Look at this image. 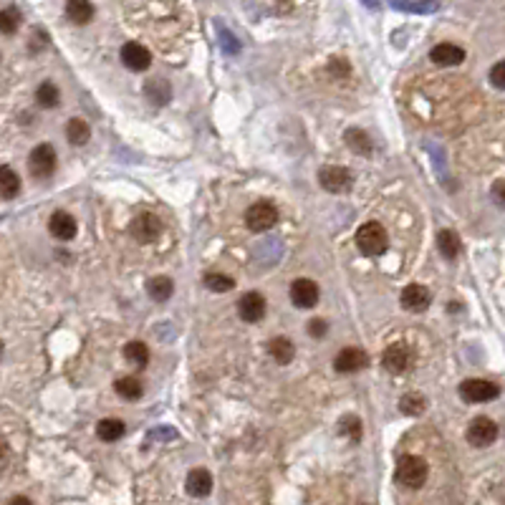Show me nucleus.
Masks as SVG:
<instances>
[{"label":"nucleus","instance_id":"nucleus-1","mask_svg":"<svg viewBox=\"0 0 505 505\" xmlns=\"http://www.w3.org/2000/svg\"><path fill=\"white\" fill-rule=\"evenodd\" d=\"M427 475H430V467H427V462L419 458V455H405V458H399L397 472H394L399 485L409 488V490H419V488L427 483Z\"/></svg>","mask_w":505,"mask_h":505},{"label":"nucleus","instance_id":"nucleus-2","mask_svg":"<svg viewBox=\"0 0 505 505\" xmlns=\"http://www.w3.org/2000/svg\"><path fill=\"white\" fill-rule=\"evenodd\" d=\"M386 246H389L386 230L377 220H369V223H364V225L356 230V248H359L364 255H369V258L382 255V252L386 250Z\"/></svg>","mask_w":505,"mask_h":505},{"label":"nucleus","instance_id":"nucleus-3","mask_svg":"<svg viewBox=\"0 0 505 505\" xmlns=\"http://www.w3.org/2000/svg\"><path fill=\"white\" fill-rule=\"evenodd\" d=\"M460 397L470 405H485V402L500 397V386L495 382H488V379H465L460 384Z\"/></svg>","mask_w":505,"mask_h":505},{"label":"nucleus","instance_id":"nucleus-4","mask_svg":"<svg viewBox=\"0 0 505 505\" xmlns=\"http://www.w3.org/2000/svg\"><path fill=\"white\" fill-rule=\"evenodd\" d=\"M276 223H278V207L273 205V202H268V199L248 207L246 225L250 227L252 233H266V230L276 227Z\"/></svg>","mask_w":505,"mask_h":505},{"label":"nucleus","instance_id":"nucleus-5","mask_svg":"<svg viewBox=\"0 0 505 505\" xmlns=\"http://www.w3.org/2000/svg\"><path fill=\"white\" fill-rule=\"evenodd\" d=\"M56 167L59 162H56V149L51 144H38L28 154V169L36 180H48L56 172Z\"/></svg>","mask_w":505,"mask_h":505},{"label":"nucleus","instance_id":"nucleus-6","mask_svg":"<svg viewBox=\"0 0 505 505\" xmlns=\"http://www.w3.org/2000/svg\"><path fill=\"white\" fill-rule=\"evenodd\" d=\"M319 185L324 187L326 193H333V195L349 193L352 185H354V174L349 172L346 167H339V165L321 167L319 169Z\"/></svg>","mask_w":505,"mask_h":505},{"label":"nucleus","instance_id":"nucleus-7","mask_svg":"<svg viewBox=\"0 0 505 505\" xmlns=\"http://www.w3.org/2000/svg\"><path fill=\"white\" fill-rule=\"evenodd\" d=\"M129 230H132V238L137 240V243H142V246H149V243H157V240H160L162 220L157 218L154 213H142V215H137V218L132 220Z\"/></svg>","mask_w":505,"mask_h":505},{"label":"nucleus","instance_id":"nucleus-8","mask_svg":"<svg viewBox=\"0 0 505 505\" xmlns=\"http://www.w3.org/2000/svg\"><path fill=\"white\" fill-rule=\"evenodd\" d=\"M414 361L412 349L407 344H392L386 346L384 354H382V366H384L389 374H405Z\"/></svg>","mask_w":505,"mask_h":505},{"label":"nucleus","instance_id":"nucleus-9","mask_svg":"<svg viewBox=\"0 0 505 505\" xmlns=\"http://www.w3.org/2000/svg\"><path fill=\"white\" fill-rule=\"evenodd\" d=\"M498 439V425L490 417H475L467 427V442L472 447H490Z\"/></svg>","mask_w":505,"mask_h":505},{"label":"nucleus","instance_id":"nucleus-10","mask_svg":"<svg viewBox=\"0 0 505 505\" xmlns=\"http://www.w3.org/2000/svg\"><path fill=\"white\" fill-rule=\"evenodd\" d=\"M366 364H369V356L359 346H346L333 359V369L339 374H356L361 369H366Z\"/></svg>","mask_w":505,"mask_h":505},{"label":"nucleus","instance_id":"nucleus-11","mask_svg":"<svg viewBox=\"0 0 505 505\" xmlns=\"http://www.w3.org/2000/svg\"><path fill=\"white\" fill-rule=\"evenodd\" d=\"M321 299V291H319V283L311 278H299L293 280L291 286V301L296 308H313L319 303Z\"/></svg>","mask_w":505,"mask_h":505},{"label":"nucleus","instance_id":"nucleus-12","mask_svg":"<svg viewBox=\"0 0 505 505\" xmlns=\"http://www.w3.org/2000/svg\"><path fill=\"white\" fill-rule=\"evenodd\" d=\"M238 316L246 324H258L266 316V299L258 291H248L238 301Z\"/></svg>","mask_w":505,"mask_h":505},{"label":"nucleus","instance_id":"nucleus-13","mask_svg":"<svg viewBox=\"0 0 505 505\" xmlns=\"http://www.w3.org/2000/svg\"><path fill=\"white\" fill-rule=\"evenodd\" d=\"M399 301H402V308H407V311L422 313V311H427V308H430V303H432V296H430V291H427L425 286H419V283H409V286L402 291Z\"/></svg>","mask_w":505,"mask_h":505},{"label":"nucleus","instance_id":"nucleus-14","mask_svg":"<svg viewBox=\"0 0 505 505\" xmlns=\"http://www.w3.org/2000/svg\"><path fill=\"white\" fill-rule=\"evenodd\" d=\"M48 230H51V235H54L56 240H73L76 233H79V223H76V218H73L71 213H66V210H56V213L51 215V220H48Z\"/></svg>","mask_w":505,"mask_h":505},{"label":"nucleus","instance_id":"nucleus-15","mask_svg":"<svg viewBox=\"0 0 505 505\" xmlns=\"http://www.w3.org/2000/svg\"><path fill=\"white\" fill-rule=\"evenodd\" d=\"M121 63H124L129 71H146L149 63H152V54L146 51L142 43H124L121 46Z\"/></svg>","mask_w":505,"mask_h":505},{"label":"nucleus","instance_id":"nucleus-16","mask_svg":"<svg viewBox=\"0 0 505 505\" xmlns=\"http://www.w3.org/2000/svg\"><path fill=\"white\" fill-rule=\"evenodd\" d=\"M185 488L193 498H207V495L213 492V475H210L205 467H195V470H190V475H187Z\"/></svg>","mask_w":505,"mask_h":505},{"label":"nucleus","instance_id":"nucleus-17","mask_svg":"<svg viewBox=\"0 0 505 505\" xmlns=\"http://www.w3.org/2000/svg\"><path fill=\"white\" fill-rule=\"evenodd\" d=\"M430 59L437 66H460L465 61V51L455 43H437V46L430 51Z\"/></svg>","mask_w":505,"mask_h":505},{"label":"nucleus","instance_id":"nucleus-18","mask_svg":"<svg viewBox=\"0 0 505 505\" xmlns=\"http://www.w3.org/2000/svg\"><path fill=\"white\" fill-rule=\"evenodd\" d=\"M268 354L273 356V361L280 366H286L293 361V356H296V346H293V341L288 339V336H276V339L268 341Z\"/></svg>","mask_w":505,"mask_h":505},{"label":"nucleus","instance_id":"nucleus-19","mask_svg":"<svg viewBox=\"0 0 505 505\" xmlns=\"http://www.w3.org/2000/svg\"><path fill=\"white\" fill-rule=\"evenodd\" d=\"M174 291V283L172 278H167V276H154V278L146 280V293H149V299L154 303H165Z\"/></svg>","mask_w":505,"mask_h":505},{"label":"nucleus","instance_id":"nucleus-20","mask_svg":"<svg viewBox=\"0 0 505 505\" xmlns=\"http://www.w3.org/2000/svg\"><path fill=\"white\" fill-rule=\"evenodd\" d=\"M124 432H126V425L116 417L101 419L99 425H96V437H99L101 442H116V439L124 437Z\"/></svg>","mask_w":505,"mask_h":505},{"label":"nucleus","instance_id":"nucleus-21","mask_svg":"<svg viewBox=\"0 0 505 505\" xmlns=\"http://www.w3.org/2000/svg\"><path fill=\"white\" fill-rule=\"evenodd\" d=\"M20 193V177L13 167H0V197L3 199H13Z\"/></svg>","mask_w":505,"mask_h":505},{"label":"nucleus","instance_id":"nucleus-22","mask_svg":"<svg viewBox=\"0 0 505 505\" xmlns=\"http://www.w3.org/2000/svg\"><path fill=\"white\" fill-rule=\"evenodd\" d=\"M114 389H116V394H119L121 399H126V402H137V399H142V394H144V386H142V382L137 377H121L114 382Z\"/></svg>","mask_w":505,"mask_h":505},{"label":"nucleus","instance_id":"nucleus-23","mask_svg":"<svg viewBox=\"0 0 505 505\" xmlns=\"http://www.w3.org/2000/svg\"><path fill=\"white\" fill-rule=\"evenodd\" d=\"M66 15L71 23H76V26H86L89 20L93 18V6L89 0H68Z\"/></svg>","mask_w":505,"mask_h":505},{"label":"nucleus","instance_id":"nucleus-24","mask_svg":"<svg viewBox=\"0 0 505 505\" xmlns=\"http://www.w3.org/2000/svg\"><path fill=\"white\" fill-rule=\"evenodd\" d=\"M389 6L405 13H435L439 3L437 0H389Z\"/></svg>","mask_w":505,"mask_h":505},{"label":"nucleus","instance_id":"nucleus-25","mask_svg":"<svg viewBox=\"0 0 505 505\" xmlns=\"http://www.w3.org/2000/svg\"><path fill=\"white\" fill-rule=\"evenodd\" d=\"M437 248H439V252H442V258L455 260L460 255L462 243H460V238H458L455 230H442V233L437 235Z\"/></svg>","mask_w":505,"mask_h":505},{"label":"nucleus","instance_id":"nucleus-26","mask_svg":"<svg viewBox=\"0 0 505 505\" xmlns=\"http://www.w3.org/2000/svg\"><path fill=\"white\" fill-rule=\"evenodd\" d=\"M346 144L352 146V152L361 154V157H369L372 154V140H369V134H364V129H349L344 134Z\"/></svg>","mask_w":505,"mask_h":505},{"label":"nucleus","instance_id":"nucleus-27","mask_svg":"<svg viewBox=\"0 0 505 505\" xmlns=\"http://www.w3.org/2000/svg\"><path fill=\"white\" fill-rule=\"evenodd\" d=\"M124 356L126 361L132 366H137V369H144V366L149 364V349H146V344H142V341H129V344L124 346Z\"/></svg>","mask_w":505,"mask_h":505},{"label":"nucleus","instance_id":"nucleus-28","mask_svg":"<svg viewBox=\"0 0 505 505\" xmlns=\"http://www.w3.org/2000/svg\"><path fill=\"white\" fill-rule=\"evenodd\" d=\"M66 140L71 142L73 146L86 144V142L91 140V129H89V124L84 119H71L66 124Z\"/></svg>","mask_w":505,"mask_h":505},{"label":"nucleus","instance_id":"nucleus-29","mask_svg":"<svg viewBox=\"0 0 505 505\" xmlns=\"http://www.w3.org/2000/svg\"><path fill=\"white\" fill-rule=\"evenodd\" d=\"M61 99V91L56 86L54 81H43L38 89H36V101H38V107L43 109H54Z\"/></svg>","mask_w":505,"mask_h":505},{"label":"nucleus","instance_id":"nucleus-30","mask_svg":"<svg viewBox=\"0 0 505 505\" xmlns=\"http://www.w3.org/2000/svg\"><path fill=\"white\" fill-rule=\"evenodd\" d=\"M427 407V399L422 397V394L412 392V394H405V397L399 399V409L405 414H409V417H417V414H422V409Z\"/></svg>","mask_w":505,"mask_h":505},{"label":"nucleus","instance_id":"nucleus-31","mask_svg":"<svg viewBox=\"0 0 505 505\" xmlns=\"http://www.w3.org/2000/svg\"><path fill=\"white\" fill-rule=\"evenodd\" d=\"M18 26H20V10L18 8H3L0 10V33H6V36H13L15 31H18Z\"/></svg>","mask_w":505,"mask_h":505},{"label":"nucleus","instance_id":"nucleus-32","mask_svg":"<svg viewBox=\"0 0 505 505\" xmlns=\"http://www.w3.org/2000/svg\"><path fill=\"white\" fill-rule=\"evenodd\" d=\"M205 286L213 293H227L235 288V280L230 276H223V273H207L205 276Z\"/></svg>","mask_w":505,"mask_h":505},{"label":"nucleus","instance_id":"nucleus-33","mask_svg":"<svg viewBox=\"0 0 505 505\" xmlns=\"http://www.w3.org/2000/svg\"><path fill=\"white\" fill-rule=\"evenodd\" d=\"M146 96L154 101V107L167 104V101H169V86H167V81H160V79L149 81V84H146Z\"/></svg>","mask_w":505,"mask_h":505},{"label":"nucleus","instance_id":"nucleus-34","mask_svg":"<svg viewBox=\"0 0 505 505\" xmlns=\"http://www.w3.org/2000/svg\"><path fill=\"white\" fill-rule=\"evenodd\" d=\"M339 427H341V435H349L354 442H359V439H361V422H359V417L349 414V417L341 419Z\"/></svg>","mask_w":505,"mask_h":505},{"label":"nucleus","instance_id":"nucleus-35","mask_svg":"<svg viewBox=\"0 0 505 505\" xmlns=\"http://www.w3.org/2000/svg\"><path fill=\"white\" fill-rule=\"evenodd\" d=\"M220 46H223V51H225V54H238V51H240L238 38H235V36L230 33L227 28H223V31H220Z\"/></svg>","mask_w":505,"mask_h":505},{"label":"nucleus","instance_id":"nucleus-36","mask_svg":"<svg viewBox=\"0 0 505 505\" xmlns=\"http://www.w3.org/2000/svg\"><path fill=\"white\" fill-rule=\"evenodd\" d=\"M490 81H492V86H495V89H505V63H503V61H498V63L492 66Z\"/></svg>","mask_w":505,"mask_h":505},{"label":"nucleus","instance_id":"nucleus-37","mask_svg":"<svg viewBox=\"0 0 505 505\" xmlns=\"http://www.w3.org/2000/svg\"><path fill=\"white\" fill-rule=\"evenodd\" d=\"M326 331H329V324H326L324 319H313L311 324H308V333H311L313 339H324Z\"/></svg>","mask_w":505,"mask_h":505},{"label":"nucleus","instance_id":"nucleus-38","mask_svg":"<svg viewBox=\"0 0 505 505\" xmlns=\"http://www.w3.org/2000/svg\"><path fill=\"white\" fill-rule=\"evenodd\" d=\"M8 505H33V503H31V498H26V495H15V498H10Z\"/></svg>","mask_w":505,"mask_h":505},{"label":"nucleus","instance_id":"nucleus-39","mask_svg":"<svg viewBox=\"0 0 505 505\" xmlns=\"http://www.w3.org/2000/svg\"><path fill=\"white\" fill-rule=\"evenodd\" d=\"M495 199L498 205H503V182H495Z\"/></svg>","mask_w":505,"mask_h":505},{"label":"nucleus","instance_id":"nucleus-40","mask_svg":"<svg viewBox=\"0 0 505 505\" xmlns=\"http://www.w3.org/2000/svg\"><path fill=\"white\" fill-rule=\"evenodd\" d=\"M8 458V442L3 437H0V462H3V460Z\"/></svg>","mask_w":505,"mask_h":505},{"label":"nucleus","instance_id":"nucleus-41","mask_svg":"<svg viewBox=\"0 0 505 505\" xmlns=\"http://www.w3.org/2000/svg\"><path fill=\"white\" fill-rule=\"evenodd\" d=\"M364 3H366V6H369V8H377V6H379L377 0H364Z\"/></svg>","mask_w":505,"mask_h":505},{"label":"nucleus","instance_id":"nucleus-42","mask_svg":"<svg viewBox=\"0 0 505 505\" xmlns=\"http://www.w3.org/2000/svg\"><path fill=\"white\" fill-rule=\"evenodd\" d=\"M0 359H3V341H0Z\"/></svg>","mask_w":505,"mask_h":505}]
</instances>
